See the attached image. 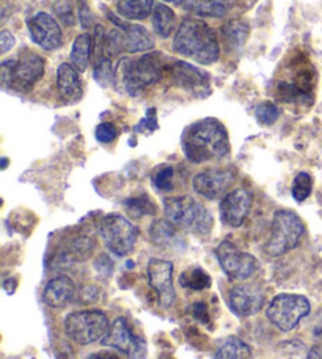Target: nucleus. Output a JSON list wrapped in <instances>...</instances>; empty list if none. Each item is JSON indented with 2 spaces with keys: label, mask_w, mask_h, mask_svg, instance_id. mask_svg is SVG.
<instances>
[{
  "label": "nucleus",
  "mask_w": 322,
  "mask_h": 359,
  "mask_svg": "<svg viewBox=\"0 0 322 359\" xmlns=\"http://www.w3.org/2000/svg\"><path fill=\"white\" fill-rule=\"evenodd\" d=\"M186 158L193 164L222 159L230 153L228 131L216 118H204L186 130L183 137Z\"/></svg>",
  "instance_id": "1"
},
{
  "label": "nucleus",
  "mask_w": 322,
  "mask_h": 359,
  "mask_svg": "<svg viewBox=\"0 0 322 359\" xmlns=\"http://www.w3.org/2000/svg\"><path fill=\"white\" fill-rule=\"evenodd\" d=\"M175 53L188 57L202 65L216 63L220 57V44H218L214 30L198 18H186L173 40Z\"/></svg>",
  "instance_id": "2"
},
{
  "label": "nucleus",
  "mask_w": 322,
  "mask_h": 359,
  "mask_svg": "<svg viewBox=\"0 0 322 359\" xmlns=\"http://www.w3.org/2000/svg\"><path fill=\"white\" fill-rule=\"evenodd\" d=\"M169 72V63L159 53H150L139 59H123L113 69V79H117L129 95H139L148 86L158 84Z\"/></svg>",
  "instance_id": "3"
},
{
  "label": "nucleus",
  "mask_w": 322,
  "mask_h": 359,
  "mask_svg": "<svg viewBox=\"0 0 322 359\" xmlns=\"http://www.w3.org/2000/svg\"><path fill=\"white\" fill-rule=\"evenodd\" d=\"M164 210L167 219L190 233L208 235L214 226V219L208 208L190 196L165 198Z\"/></svg>",
  "instance_id": "4"
},
{
  "label": "nucleus",
  "mask_w": 322,
  "mask_h": 359,
  "mask_svg": "<svg viewBox=\"0 0 322 359\" xmlns=\"http://www.w3.org/2000/svg\"><path fill=\"white\" fill-rule=\"evenodd\" d=\"M305 227L300 217L289 210H279L274 215L272 233L264 246V251L270 257H279L299 245L304 236Z\"/></svg>",
  "instance_id": "5"
},
{
  "label": "nucleus",
  "mask_w": 322,
  "mask_h": 359,
  "mask_svg": "<svg viewBox=\"0 0 322 359\" xmlns=\"http://www.w3.org/2000/svg\"><path fill=\"white\" fill-rule=\"evenodd\" d=\"M111 330V322L101 311H77L64 318V332L71 342L88 345L102 341Z\"/></svg>",
  "instance_id": "6"
},
{
  "label": "nucleus",
  "mask_w": 322,
  "mask_h": 359,
  "mask_svg": "<svg viewBox=\"0 0 322 359\" xmlns=\"http://www.w3.org/2000/svg\"><path fill=\"white\" fill-rule=\"evenodd\" d=\"M44 74V59L31 50H22L16 60L2 63V81L18 92H29Z\"/></svg>",
  "instance_id": "7"
},
{
  "label": "nucleus",
  "mask_w": 322,
  "mask_h": 359,
  "mask_svg": "<svg viewBox=\"0 0 322 359\" xmlns=\"http://www.w3.org/2000/svg\"><path fill=\"white\" fill-rule=\"evenodd\" d=\"M312 311L310 301L302 294L281 293L270 301L267 318L276 330L293 331Z\"/></svg>",
  "instance_id": "8"
},
{
  "label": "nucleus",
  "mask_w": 322,
  "mask_h": 359,
  "mask_svg": "<svg viewBox=\"0 0 322 359\" xmlns=\"http://www.w3.org/2000/svg\"><path fill=\"white\" fill-rule=\"evenodd\" d=\"M101 236L108 251L117 257H125L134 251L139 238V229L121 215H107L101 221Z\"/></svg>",
  "instance_id": "9"
},
{
  "label": "nucleus",
  "mask_w": 322,
  "mask_h": 359,
  "mask_svg": "<svg viewBox=\"0 0 322 359\" xmlns=\"http://www.w3.org/2000/svg\"><path fill=\"white\" fill-rule=\"evenodd\" d=\"M101 344L104 347H112L121 351L129 359H145L146 356V342L132 331L131 325L123 317H118L111 325V330L102 339Z\"/></svg>",
  "instance_id": "10"
},
{
  "label": "nucleus",
  "mask_w": 322,
  "mask_h": 359,
  "mask_svg": "<svg viewBox=\"0 0 322 359\" xmlns=\"http://www.w3.org/2000/svg\"><path fill=\"white\" fill-rule=\"evenodd\" d=\"M223 273L234 280H246L258 271V260L252 254L242 252L231 241H222L216 249Z\"/></svg>",
  "instance_id": "11"
},
{
  "label": "nucleus",
  "mask_w": 322,
  "mask_h": 359,
  "mask_svg": "<svg viewBox=\"0 0 322 359\" xmlns=\"http://www.w3.org/2000/svg\"><path fill=\"white\" fill-rule=\"evenodd\" d=\"M266 303L264 288L258 284H239L228 293V306L237 317H252Z\"/></svg>",
  "instance_id": "12"
},
{
  "label": "nucleus",
  "mask_w": 322,
  "mask_h": 359,
  "mask_svg": "<svg viewBox=\"0 0 322 359\" xmlns=\"http://www.w3.org/2000/svg\"><path fill=\"white\" fill-rule=\"evenodd\" d=\"M29 34L31 41L36 46H40L46 50H55L62 46L63 36L60 24L55 21L54 16L48 15V13H36L27 21Z\"/></svg>",
  "instance_id": "13"
},
{
  "label": "nucleus",
  "mask_w": 322,
  "mask_h": 359,
  "mask_svg": "<svg viewBox=\"0 0 322 359\" xmlns=\"http://www.w3.org/2000/svg\"><path fill=\"white\" fill-rule=\"evenodd\" d=\"M234 183V174L227 169H206L193 178V189L208 201L227 196V191Z\"/></svg>",
  "instance_id": "14"
},
{
  "label": "nucleus",
  "mask_w": 322,
  "mask_h": 359,
  "mask_svg": "<svg viewBox=\"0 0 322 359\" xmlns=\"http://www.w3.org/2000/svg\"><path fill=\"white\" fill-rule=\"evenodd\" d=\"M150 285L158 292L160 304L170 307L176 299L175 285H173V265L169 260L151 259L146 266Z\"/></svg>",
  "instance_id": "15"
},
{
  "label": "nucleus",
  "mask_w": 322,
  "mask_h": 359,
  "mask_svg": "<svg viewBox=\"0 0 322 359\" xmlns=\"http://www.w3.org/2000/svg\"><path fill=\"white\" fill-rule=\"evenodd\" d=\"M252 192L247 189H234L228 192L220 202V219L228 227H241L252 208Z\"/></svg>",
  "instance_id": "16"
},
{
  "label": "nucleus",
  "mask_w": 322,
  "mask_h": 359,
  "mask_svg": "<svg viewBox=\"0 0 322 359\" xmlns=\"http://www.w3.org/2000/svg\"><path fill=\"white\" fill-rule=\"evenodd\" d=\"M167 73L172 76L176 86L190 90L193 93H202L203 88H209V76L186 62H173Z\"/></svg>",
  "instance_id": "17"
},
{
  "label": "nucleus",
  "mask_w": 322,
  "mask_h": 359,
  "mask_svg": "<svg viewBox=\"0 0 322 359\" xmlns=\"http://www.w3.org/2000/svg\"><path fill=\"white\" fill-rule=\"evenodd\" d=\"M112 21L117 22V25L123 35V49L126 53H145L154 48V40L150 32L139 24H123L117 21V19L111 16Z\"/></svg>",
  "instance_id": "18"
},
{
  "label": "nucleus",
  "mask_w": 322,
  "mask_h": 359,
  "mask_svg": "<svg viewBox=\"0 0 322 359\" xmlns=\"http://www.w3.org/2000/svg\"><path fill=\"white\" fill-rule=\"evenodd\" d=\"M76 297V285L68 276H59L48 282L43 292V301L50 307H63Z\"/></svg>",
  "instance_id": "19"
},
{
  "label": "nucleus",
  "mask_w": 322,
  "mask_h": 359,
  "mask_svg": "<svg viewBox=\"0 0 322 359\" xmlns=\"http://www.w3.org/2000/svg\"><path fill=\"white\" fill-rule=\"evenodd\" d=\"M80 72L69 65V63H62L57 72V88L62 100L68 101H77L82 96V81H80Z\"/></svg>",
  "instance_id": "20"
},
{
  "label": "nucleus",
  "mask_w": 322,
  "mask_h": 359,
  "mask_svg": "<svg viewBox=\"0 0 322 359\" xmlns=\"http://www.w3.org/2000/svg\"><path fill=\"white\" fill-rule=\"evenodd\" d=\"M150 238L158 248L176 249L184 246V240L178 232V227L169 219H158L150 227Z\"/></svg>",
  "instance_id": "21"
},
{
  "label": "nucleus",
  "mask_w": 322,
  "mask_h": 359,
  "mask_svg": "<svg viewBox=\"0 0 322 359\" xmlns=\"http://www.w3.org/2000/svg\"><path fill=\"white\" fill-rule=\"evenodd\" d=\"M92 49H93V36L90 34H82L74 40L69 59H71V65H73L77 72L82 73L88 68L90 57H92Z\"/></svg>",
  "instance_id": "22"
},
{
  "label": "nucleus",
  "mask_w": 322,
  "mask_h": 359,
  "mask_svg": "<svg viewBox=\"0 0 322 359\" xmlns=\"http://www.w3.org/2000/svg\"><path fill=\"white\" fill-rule=\"evenodd\" d=\"M151 19H153V29L156 32V35L160 38L172 36V34L176 29V15L173 13L172 8H169V6L164 4L154 6Z\"/></svg>",
  "instance_id": "23"
},
{
  "label": "nucleus",
  "mask_w": 322,
  "mask_h": 359,
  "mask_svg": "<svg viewBox=\"0 0 322 359\" xmlns=\"http://www.w3.org/2000/svg\"><path fill=\"white\" fill-rule=\"evenodd\" d=\"M121 16L131 21H144L154 11V0H121L117 5Z\"/></svg>",
  "instance_id": "24"
},
{
  "label": "nucleus",
  "mask_w": 322,
  "mask_h": 359,
  "mask_svg": "<svg viewBox=\"0 0 322 359\" xmlns=\"http://www.w3.org/2000/svg\"><path fill=\"white\" fill-rule=\"evenodd\" d=\"M214 359H252V350L239 337H228L218 350Z\"/></svg>",
  "instance_id": "25"
},
{
  "label": "nucleus",
  "mask_w": 322,
  "mask_h": 359,
  "mask_svg": "<svg viewBox=\"0 0 322 359\" xmlns=\"http://www.w3.org/2000/svg\"><path fill=\"white\" fill-rule=\"evenodd\" d=\"M186 8L195 13L198 16L220 19L228 15L230 6L218 4L216 0H188V2H186Z\"/></svg>",
  "instance_id": "26"
},
{
  "label": "nucleus",
  "mask_w": 322,
  "mask_h": 359,
  "mask_svg": "<svg viewBox=\"0 0 322 359\" xmlns=\"http://www.w3.org/2000/svg\"><path fill=\"white\" fill-rule=\"evenodd\" d=\"M222 32H223L225 40L228 41L231 48L241 49L247 41L248 34H250V27L242 21H230L223 25Z\"/></svg>",
  "instance_id": "27"
},
{
  "label": "nucleus",
  "mask_w": 322,
  "mask_h": 359,
  "mask_svg": "<svg viewBox=\"0 0 322 359\" xmlns=\"http://www.w3.org/2000/svg\"><path fill=\"white\" fill-rule=\"evenodd\" d=\"M125 205L129 211V215H131V217H134V219H140V217L144 216L156 215V205L151 202V198L146 194H140V196L127 198Z\"/></svg>",
  "instance_id": "28"
},
{
  "label": "nucleus",
  "mask_w": 322,
  "mask_h": 359,
  "mask_svg": "<svg viewBox=\"0 0 322 359\" xmlns=\"http://www.w3.org/2000/svg\"><path fill=\"white\" fill-rule=\"evenodd\" d=\"M179 284L192 290H204L211 287V278L202 268H190L179 276Z\"/></svg>",
  "instance_id": "29"
},
{
  "label": "nucleus",
  "mask_w": 322,
  "mask_h": 359,
  "mask_svg": "<svg viewBox=\"0 0 322 359\" xmlns=\"http://www.w3.org/2000/svg\"><path fill=\"white\" fill-rule=\"evenodd\" d=\"M151 182L160 192H170L175 188V169L172 165H160L153 172Z\"/></svg>",
  "instance_id": "30"
},
{
  "label": "nucleus",
  "mask_w": 322,
  "mask_h": 359,
  "mask_svg": "<svg viewBox=\"0 0 322 359\" xmlns=\"http://www.w3.org/2000/svg\"><path fill=\"white\" fill-rule=\"evenodd\" d=\"M312 189H313L312 175L307 174V172H300V174H298V177L294 178L291 194L295 202H304L307 201L308 196L312 194Z\"/></svg>",
  "instance_id": "31"
},
{
  "label": "nucleus",
  "mask_w": 322,
  "mask_h": 359,
  "mask_svg": "<svg viewBox=\"0 0 322 359\" xmlns=\"http://www.w3.org/2000/svg\"><path fill=\"white\" fill-rule=\"evenodd\" d=\"M94 79L99 86L107 87L113 82V68H112V59L107 55H101L94 65Z\"/></svg>",
  "instance_id": "32"
},
{
  "label": "nucleus",
  "mask_w": 322,
  "mask_h": 359,
  "mask_svg": "<svg viewBox=\"0 0 322 359\" xmlns=\"http://www.w3.org/2000/svg\"><path fill=\"white\" fill-rule=\"evenodd\" d=\"M255 115H256V118L261 125L270 126V125H274L276 120H279L280 111H279V107L274 104V102L264 101V102H260V104L256 106Z\"/></svg>",
  "instance_id": "33"
},
{
  "label": "nucleus",
  "mask_w": 322,
  "mask_h": 359,
  "mask_svg": "<svg viewBox=\"0 0 322 359\" xmlns=\"http://www.w3.org/2000/svg\"><path fill=\"white\" fill-rule=\"evenodd\" d=\"M55 11L66 25H74V6L71 0H57Z\"/></svg>",
  "instance_id": "34"
},
{
  "label": "nucleus",
  "mask_w": 322,
  "mask_h": 359,
  "mask_svg": "<svg viewBox=\"0 0 322 359\" xmlns=\"http://www.w3.org/2000/svg\"><path fill=\"white\" fill-rule=\"evenodd\" d=\"M117 128L112 123H101L96 128V139L99 140L101 144H112L115 139H117Z\"/></svg>",
  "instance_id": "35"
},
{
  "label": "nucleus",
  "mask_w": 322,
  "mask_h": 359,
  "mask_svg": "<svg viewBox=\"0 0 322 359\" xmlns=\"http://www.w3.org/2000/svg\"><path fill=\"white\" fill-rule=\"evenodd\" d=\"M154 109H150V111H148V117L146 118H144L139 123V126L135 128V131H144L145 128H146V131H154L158 128V120H156V115H154Z\"/></svg>",
  "instance_id": "36"
},
{
  "label": "nucleus",
  "mask_w": 322,
  "mask_h": 359,
  "mask_svg": "<svg viewBox=\"0 0 322 359\" xmlns=\"http://www.w3.org/2000/svg\"><path fill=\"white\" fill-rule=\"evenodd\" d=\"M190 312H192V316L198 320V322H203V323H208V322H209L208 306H206L204 303H195V304H192Z\"/></svg>",
  "instance_id": "37"
},
{
  "label": "nucleus",
  "mask_w": 322,
  "mask_h": 359,
  "mask_svg": "<svg viewBox=\"0 0 322 359\" xmlns=\"http://www.w3.org/2000/svg\"><path fill=\"white\" fill-rule=\"evenodd\" d=\"M79 19H80V22H82V27H85V29H88L90 25L93 24L92 11H90L88 5L83 2V0H80V2H79Z\"/></svg>",
  "instance_id": "38"
},
{
  "label": "nucleus",
  "mask_w": 322,
  "mask_h": 359,
  "mask_svg": "<svg viewBox=\"0 0 322 359\" xmlns=\"http://www.w3.org/2000/svg\"><path fill=\"white\" fill-rule=\"evenodd\" d=\"M15 46V35L10 30H2L0 34V48H2V54H6L8 50Z\"/></svg>",
  "instance_id": "39"
},
{
  "label": "nucleus",
  "mask_w": 322,
  "mask_h": 359,
  "mask_svg": "<svg viewBox=\"0 0 322 359\" xmlns=\"http://www.w3.org/2000/svg\"><path fill=\"white\" fill-rule=\"evenodd\" d=\"M305 359H322V345H313Z\"/></svg>",
  "instance_id": "40"
},
{
  "label": "nucleus",
  "mask_w": 322,
  "mask_h": 359,
  "mask_svg": "<svg viewBox=\"0 0 322 359\" xmlns=\"http://www.w3.org/2000/svg\"><path fill=\"white\" fill-rule=\"evenodd\" d=\"M88 359H120L115 353H111V351H98V353L90 355Z\"/></svg>",
  "instance_id": "41"
},
{
  "label": "nucleus",
  "mask_w": 322,
  "mask_h": 359,
  "mask_svg": "<svg viewBox=\"0 0 322 359\" xmlns=\"http://www.w3.org/2000/svg\"><path fill=\"white\" fill-rule=\"evenodd\" d=\"M216 2L230 6V5H234V4H237V2H239V0H216Z\"/></svg>",
  "instance_id": "42"
},
{
  "label": "nucleus",
  "mask_w": 322,
  "mask_h": 359,
  "mask_svg": "<svg viewBox=\"0 0 322 359\" xmlns=\"http://www.w3.org/2000/svg\"><path fill=\"white\" fill-rule=\"evenodd\" d=\"M162 2H167V4H173V5H184L188 0H162Z\"/></svg>",
  "instance_id": "43"
},
{
  "label": "nucleus",
  "mask_w": 322,
  "mask_h": 359,
  "mask_svg": "<svg viewBox=\"0 0 322 359\" xmlns=\"http://www.w3.org/2000/svg\"><path fill=\"white\" fill-rule=\"evenodd\" d=\"M316 341H318V344L322 345V330H319V331L316 332Z\"/></svg>",
  "instance_id": "44"
},
{
  "label": "nucleus",
  "mask_w": 322,
  "mask_h": 359,
  "mask_svg": "<svg viewBox=\"0 0 322 359\" xmlns=\"http://www.w3.org/2000/svg\"><path fill=\"white\" fill-rule=\"evenodd\" d=\"M160 359H169V358H160Z\"/></svg>",
  "instance_id": "45"
}]
</instances>
